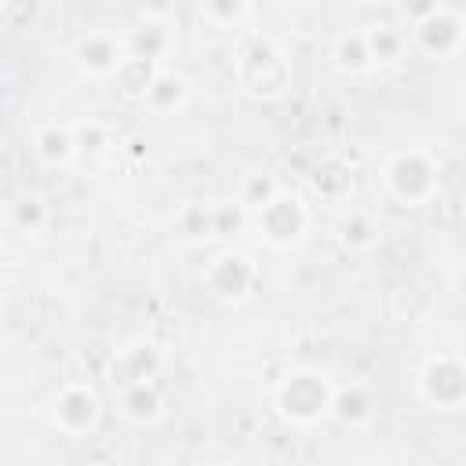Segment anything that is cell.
<instances>
[{
	"label": "cell",
	"mask_w": 466,
	"mask_h": 466,
	"mask_svg": "<svg viewBox=\"0 0 466 466\" xmlns=\"http://www.w3.org/2000/svg\"><path fill=\"white\" fill-rule=\"evenodd\" d=\"M237 84L255 102H277L291 87V58L277 36L255 33L237 51Z\"/></svg>",
	"instance_id": "cell-1"
},
{
	"label": "cell",
	"mask_w": 466,
	"mask_h": 466,
	"mask_svg": "<svg viewBox=\"0 0 466 466\" xmlns=\"http://www.w3.org/2000/svg\"><path fill=\"white\" fill-rule=\"evenodd\" d=\"M335 382L320 368H291L273 386V408L288 426H317L328 419Z\"/></svg>",
	"instance_id": "cell-2"
},
{
	"label": "cell",
	"mask_w": 466,
	"mask_h": 466,
	"mask_svg": "<svg viewBox=\"0 0 466 466\" xmlns=\"http://www.w3.org/2000/svg\"><path fill=\"white\" fill-rule=\"evenodd\" d=\"M309 222H313L309 204H306L299 193L284 189V186H280L258 211L248 215V226L255 229V237H258L262 244H269L273 251H291V248H299V244L306 240V233H309Z\"/></svg>",
	"instance_id": "cell-3"
},
{
	"label": "cell",
	"mask_w": 466,
	"mask_h": 466,
	"mask_svg": "<svg viewBox=\"0 0 466 466\" xmlns=\"http://www.w3.org/2000/svg\"><path fill=\"white\" fill-rule=\"evenodd\" d=\"M382 186H386V193H390L397 204L419 208V204H426V200L437 197V186H441V178H437V160H433L426 149H400V153H393V157L386 160V167H382Z\"/></svg>",
	"instance_id": "cell-4"
},
{
	"label": "cell",
	"mask_w": 466,
	"mask_h": 466,
	"mask_svg": "<svg viewBox=\"0 0 466 466\" xmlns=\"http://www.w3.org/2000/svg\"><path fill=\"white\" fill-rule=\"evenodd\" d=\"M415 390L422 404L433 411H459L466 404V368L455 353H433L422 360L415 375Z\"/></svg>",
	"instance_id": "cell-5"
},
{
	"label": "cell",
	"mask_w": 466,
	"mask_h": 466,
	"mask_svg": "<svg viewBox=\"0 0 466 466\" xmlns=\"http://www.w3.org/2000/svg\"><path fill=\"white\" fill-rule=\"evenodd\" d=\"M204 288L211 299L226 302V306H240L251 299V291L258 288V262L248 251L226 248L218 251L208 269H204Z\"/></svg>",
	"instance_id": "cell-6"
},
{
	"label": "cell",
	"mask_w": 466,
	"mask_h": 466,
	"mask_svg": "<svg viewBox=\"0 0 466 466\" xmlns=\"http://www.w3.org/2000/svg\"><path fill=\"white\" fill-rule=\"evenodd\" d=\"M51 419L66 437H84L102 419V397L91 382H66L51 404Z\"/></svg>",
	"instance_id": "cell-7"
},
{
	"label": "cell",
	"mask_w": 466,
	"mask_h": 466,
	"mask_svg": "<svg viewBox=\"0 0 466 466\" xmlns=\"http://www.w3.org/2000/svg\"><path fill=\"white\" fill-rule=\"evenodd\" d=\"M127 58V44H124V33L116 29H87L84 36H76L73 44V62L84 76H116V69L124 66Z\"/></svg>",
	"instance_id": "cell-8"
},
{
	"label": "cell",
	"mask_w": 466,
	"mask_h": 466,
	"mask_svg": "<svg viewBox=\"0 0 466 466\" xmlns=\"http://www.w3.org/2000/svg\"><path fill=\"white\" fill-rule=\"evenodd\" d=\"M167 353L157 339H131L124 342L113 360H109V386H127V382H157V375L164 371Z\"/></svg>",
	"instance_id": "cell-9"
},
{
	"label": "cell",
	"mask_w": 466,
	"mask_h": 466,
	"mask_svg": "<svg viewBox=\"0 0 466 466\" xmlns=\"http://www.w3.org/2000/svg\"><path fill=\"white\" fill-rule=\"evenodd\" d=\"M411 44L430 58H451L462 47V18L437 7L433 15L411 22Z\"/></svg>",
	"instance_id": "cell-10"
},
{
	"label": "cell",
	"mask_w": 466,
	"mask_h": 466,
	"mask_svg": "<svg viewBox=\"0 0 466 466\" xmlns=\"http://www.w3.org/2000/svg\"><path fill=\"white\" fill-rule=\"evenodd\" d=\"M116 415L131 426H153L164 419V393L157 382H127L116 386Z\"/></svg>",
	"instance_id": "cell-11"
},
{
	"label": "cell",
	"mask_w": 466,
	"mask_h": 466,
	"mask_svg": "<svg viewBox=\"0 0 466 466\" xmlns=\"http://www.w3.org/2000/svg\"><path fill=\"white\" fill-rule=\"evenodd\" d=\"M124 44H127V55L167 66V55L175 47V33H171L167 18H142L131 33H124Z\"/></svg>",
	"instance_id": "cell-12"
},
{
	"label": "cell",
	"mask_w": 466,
	"mask_h": 466,
	"mask_svg": "<svg viewBox=\"0 0 466 466\" xmlns=\"http://www.w3.org/2000/svg\"><path fill=\"white\" fill-rule=\"evenodd\" d=\"M33 153L40 164L47 167H66L76 160V138H73V124L66 120H44L33 127Z\"/></svg>",
	"instance_id": "cell-13"
},
{
	"label": "cell",
	"mask_w": 466,
	"mask_h": 466,
	"mask_svg": "<svg viewBox=\"0 0 466 466\" xmlns=\"http://www.w3.org/2000/svg\"><path fill=\"white\" fill-rule=\"evenodd\" d=\"M138 102H146L153 113H182L189 106V80L178 69L160 66Z\"/></svg>",
	"instance_id": "cell-14"
},
{
	"label": "cell",
	"mask_w": 466,
	"mask_h": 466,
	"mask_svg": "<svg viewBox=\"0 0 466 466\" xmlns=\"http://www.w3.org/2000/svg\"><path fill=\"white\" fill-rule=\"evenodd\" d=\"M371 408H375L371 390H368L364 382H346V386H335V390H331V408H328V415L339 419L342 426H364V422L371 419Z\"/></svg>",
	"instance_id": "cell-15"
},
{
	"label": "cell",
	"mask_w": 466,
	"mask_h": 466,
	"mask_svg": "<svg viewBox=\"0 0 466 466\" xmlns=\"http://www.w3.org/2000/svg\"><path fill=\"white\" fill-rule=\"evenodd\" d=\"M331 66L346 76H364L375 69L371 55H368V40H364V29H353V33H342L335 36L331 44Z\"/></svg>",
	"instance_id": "cell-16"
},
{
	"label": "cell",
	"mask_w": 466,
	"mask_h": 466,
	"mask_svg": "<svg viewBox=\"0 0 466 466\" xmlns=\"http://www.w3.org/2000/svg\"><path fill=\"white\" fill-rule=\"evenodd\" d=\"M364 40H368V55H371L375 66H393L408 51V33L397 29V25H390V22L364 25Z\"/></svg>",
	"instance_id": "cell-17"
},
{
	"label": "cell",
	"mask_w": 466,
	"mask_h": 466,
	"mask_svg": "<svg viewBox=\"0 0 466 466\" xmlns=\"http://www.w3.org/2000/svg\"><path fill=\"white\" fill-rule=\"evenodd\" d=\"M11 222H15L18 233L40 237V233L47 229V222H51V208H47V200H44L40 193L29 189V193L15 197V204H11Z\"/></svg>",
	"instance_id": "cell-18"
},
{
	"label": "cell",
	"mask_w": 466,
	"mask_h": 466,
	"mask_svg": "<svg viewBox=\"0 0 466 466\" xmlns=\"http://www.w3.org/2000/svg\"><path fill=\"white\" fill-rule=\"evenodd\" d=\"M309 182H313V189H317L320 197L339 200V197H346V193H350V186H353V171H350L339 157H324V160L313 167Z\"/></svg>",
	"instance_id": "cell-19"
},
{
	"label": "cell",
	"mask_w": 466,
	"mask_h": 466,
	"mask_svg": "<svg viewBox=\"0 0 466 466\" xmlns=\"http://www.w3.org/2000/svg\"><path fill=\"white\" fill-rule=\"evenodd\" d=\"M335 233H339V244L350 248V251H368V248L379 240V226H375V218H371L368 211H350V215H342L339 226H335Z\"/></svg>",
	"instance_id": "cell-20"
},
{
	"label": "cell",
	"mask_w": 466,
	"mask_h": 466,
	"mask_svg": "<svg viewBox=\"0 0 466 466\" xmlns=\"http://www.w3.org/2000/svg\"><path fill=\"white\" fill-rule=\"evenodd\" d=\"M178 233L189 244H204V240L218 237L215 233V204H186L178 211Z\"/></svg>",
	"instance_id": "cell-21"
},
{
	"label": "cell",
	"mask_w": 466,
	"mask_h": 466,
	"mask_svg": "<svg viewBox=\"0 0 466 466\" xmlns=\"http://www.w3.org/2000/svg\"><path fill=\"white\" fill-rule=\"evenodd\" d=\"M200 15L218 29H240L251 18V0H200Z\"/></svg>",
	"instance_id": "cell-22"
},
{
	"label": "cell",
	"mask_w": 466,
	"mask_h": 466,
	"mask_svg": "<svg viewBox=\"0 0 466 466\" xmlns=\"http://www.w3.org/2000/svg\"><path fill=\"white\" fill-rule=\"evenodd\" d=\"M280 189V182L273 178V175H266V171H248L244 178H240V189H237V204L251 215V211H258L273 193Z\"/></svg>",
	"instance_id": "cell-23"
},
{
	"label": "cell",
	"mask_w": 466,
	"mask_h": 466,
	"mask_svg": "<svg viewBox=\"0 0 466 466\" xmlns=\"http://www.w3.org/2000/svg\"><path fill=\"white\" fill-rule=\"evenodd\" d=\"M73 138H76V157H102L113 146V131L102 120H80V124H73Z\"/></svg>",
	"instance_id": "cell-24"
},
{
	"label": "cell",
	"mask_w": 466,
	"mask_h": 466,
	"mask_svg": "<svg viewBox=\"0 0 466 466\" xmlns=\"http://www.w3.org/2000/svg\"><path fill=\"white\" fill-rule=\"evenodd\" d=\"M135 4H138L142 18H167V22H171L178 0H135Z\"/></svg>",
	"instance_id": "cell-25"
},
{
	"label": "cell",
	"mask_w": 466,
	"mask_h": 466,
	"mask_svg": "<svg viewBox=\"0 0 466 466\" xmlns=\"http://www.w3.org/2000/svg\"><path fill=\"white\" fill-rule=\"evenodd\" d=\"M441 4L437 0H404V15L411 18V22H419V18H426V15H433Z\"/></svg>",
	"instance_id": "cell-26"
},
{
	"label": "cell",
	"mask_w": 466,
	"mask_h": 466,
	"mask_svg": "<svg viewBox=\"0 0 466 466\" xmlns=\"http://www.w3.org/2000/svg\"><path fill=\"white\" fill-rule=\"evenodd\" d=\"M288 4H313V0H288Z\"/></svg>",
	"instance_id": "cell-27"
},
{
	"label": "cell",
	"mask_w": 466,
	"mask_h": 466,
	"mask_svg": "<svg viewBox=\"0 0 466 466\" xmlns=\"http://www.w3.org/2000/svg\"><path fill=\"white\" fill-rule=\"evenodd\" d=\"M357 4H379V0H357Z\"/></svg>",
	"instance_id": "cell-28"
},
{
	"label": "cell",
	"mask_w": 466,
	"mask_h": 466,
	"mask_svg": "<svg viewBox=\"0 0 466 466\" xmlns=\"http://www.w3.org/2000/svg\"><path fill=\"white\" fill-rule=\"evenodd\" d=\"M0 7H7V0H0Z\"/></svg>",
	"instance_id": "cell-29"
}]
</instances>
